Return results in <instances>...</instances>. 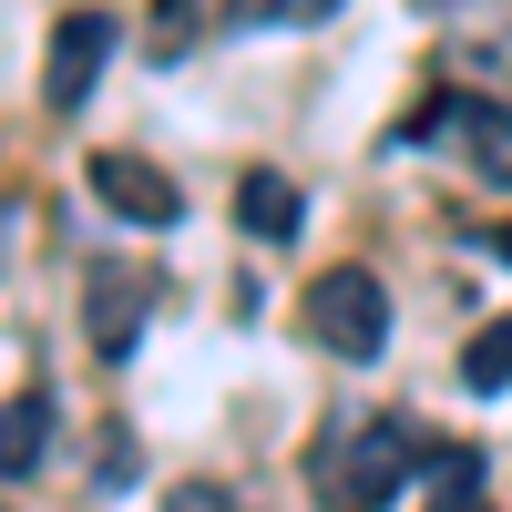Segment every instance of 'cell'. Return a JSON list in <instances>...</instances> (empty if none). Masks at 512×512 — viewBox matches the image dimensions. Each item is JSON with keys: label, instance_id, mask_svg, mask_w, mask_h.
Masks as SVG:
<instances>
[{"label": "cell", "instance_id": "obj_1", "mask_svg": "<svg viewBox=\"0 0 512 512\" xmlns=\"http://www.w3.org/2000/svg\"><path fill=\"white\" fill-rule=\"evenodd\" d=\"M308 328L328 338L338 359H379V349H390V297H379L369 267H328L308 287Z\"/></svg>", "mask_w": 512, "mask_h": 512}, {"label": "cell", "instance_id": "obj_2", "mask_svg": "<svg viewBox=\"0 0 512 512\" xmlns=\"http://www.w3.org/2000/svg\"><path fill=\"white\" fill-rule=\"evenodd\" d=\"M410 482V431L400 420H359L349 441H338V461H328V502L338 512H379Z\"/></svg>", "mask_w": 512, "mask_h": 512}, {"label": "cell", "instance_id": "obj_3", "mask_svg": "<svg viewBox=\"0 0 512 512\" xmlns=\"http://www.w3.org/2000/svg\"><path fill=\"white\" fill-rule=\"evenodd\" d=\"M113 62V11H72L52 31V62H41V103L52 113H82V93H93V72Z\"/></svg>", "mask_w": 512, "mask_h": 512}, {"label": "cell", "instance_id": "obj_4", "mask_svg": "<svg viewBox=\"0 0 512 512\" xmlns=\"http://www.w3.org/2000/svg\"><path fill=\"white\" fill-rule=\"evenodd\" d=\"M82 185H93L103 216H123V226H175V185H164L144 154H93V164H82Z\"/></svg>", "mask_w": 512, "mask_h": 512}, {"label": "cell", "instance_id": "obj_5", "mask_svg": "<svg viewBox=\"0 0 512 512\" xmlns=\"http://www.w3.org/2000/svg\"><path fill=\"white\" fill-rule=\"evenodd\" d=\"M144 297H154L144 267H93V308H82V318H93V349L103 359H123L144 338Z\"/></svg>", "mask_w": 512, "mask_h": 512}, {"label": "cell", "instance_id": "obj_6", "mask_svg": "<svg viewBox=\"0 0 512 512\" xmlns=\"http://www.w3.org/2000/svg\"><path fill=\"white\" fill-rule=\"evenodd\" d=\"M41 451H52V390H21L0 400V482H31Z\"/></svg>", "mask_w": 512, "mask_h": 512}, {"label": "cell", "instance_id": "obj_7", "mask_svg": "<svg viewBox=\"0 0 512 512\" xmlns=\"http://www.w3.org/2000/svg\"><path fill=\"white\" fill-rule=\"evenodd\" d=\"M236 226H246L256 246H287L297 226H308V216H297V185H287V175H246V185H236Z\"/></svg>", "mask_w": 512, "mask_h": 512}, {"label": "cell", "instance_id": "obj_8", "mask_svg": "<svg viewBox=\"0 0 512 512\" xmlns=\"http://www.w3.org/2000/svg\"><path fill=\"white\" fill-rule=\"evenodd\" d=\"M226 21H236V0H154V52H164V62H185L195 41H216Z\"/></svg>", "mask_w": 512, "mask_h": 512}, {"label": "cell", "instance_id": "obj_9", "mask_svg": "<svg viewBox=\"0 0 512 512\" xmlns=\"http://www.w3.org/2000/svg\"><path fill=\"white\" fill-rule=\"evenodd\" d=\"M461 379H472L482 400H502V390H512V318H482V328H472V349H461Z\"/></svg>", "mask_w": 512, "mask_h": 512}, {"label": "cell", "instance_id": "obj_10", "mask_svg": "<svg viewBox=\"0 0 512 512\" xmlns=\"http://www.w3.org/2000/svg\"><path fill=\"white\" fill-rule=\"evenodd\" d=\"M431 512H482V451H431Z\"/></svg>", "mask_w": 512, "mask_h": 512}, {"label": "cell", "instance_id": "obj_11", "mask_svg": "<svg viewBox=\"0 0 512 512\" xmlns=\"http://www.w3.org/2000/svg\"><path fill=\"white\" fill-rule=\"evenodd\" d=\"M134 472H144V461H134V441L113 431V441H103V461H93V482H103V492H134Z\"/></svg>", "mask_w": 512, "mask_h": 512}, {"label": "cell", "instance_id": "obj_12", "mask_svg": "<svg viewBox=\"0 0 512 512\" xmlns=\"http://www.w3.org/2000/svg\"><path fill=\"white\" fill-rule=\"evenodd\" d=\"M164 512H246V502H236L226 482H185V492H175V502H164Z\"/></svg>", "mask_w": 512, "mask_h": 512}, {"label": "cell", "instance_id": "obj_13", "mask_svg": "<svg viewBox=\"0 0 512 512\" xmlns=\"http://www.w3.org/2000/svg\"><path fill=\"white\" fill-rule=\"evenodd\" d=\"M21 226H31V205H21V195H0V267L21 256Z\"/></svg>", "mask_w": 512, "mask_h": 512}, {"label": "cell", "instance_id": "obj_14", "mask_svg": "<svg viewBox=\"0 0 512 512\" xmlns=\"http://www.w3.org/2000/svg\"><path fill=\"white\" fill-rule=\"evenodd\" d=\"M256 11H267V21H328L338 0H256Z\"/></svg>", "mask_w": 512, "mask_h": 512}, {"label": "cell", "instance_id": "obj_15", "mask_svg": "<svg viewBox=\"0 0 512 512\" xmlns=\"http://www.w3.org/2000/svg\"><path fill=\"white\" fill-rule=\"evenodd\" d=\"M492 246H502V267H512V226H502V236H492Z\"/></svg>", "mask_w": 512, "mask_h": 512}]
</instances>
